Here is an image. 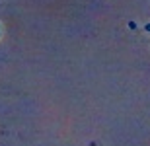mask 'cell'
<instances>
[]
</instances>
